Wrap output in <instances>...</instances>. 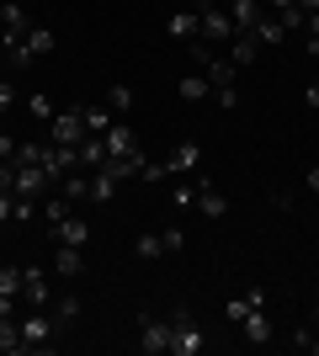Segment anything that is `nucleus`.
<instances>
[{
  "instance_id": "obj_36",
  "label": "nucleus",
  "mask_w": 319,
  "mask_h": 356,
  "mask_svg": "<svg viewBox=\"0 0 319 356\" xmlns=\"http://www.w3.org/2000/svg\"><path fill=\"white\" fill-rule=\"evenodd\" d=\"M245 314H250V298H229V303H224V319H229V325H240Z\"/></svg>"
},
{
  "instance_id": "obj_26",
  "label": "nucleus",
  "mask_w": 319,
  "mask_h": 356,
  "mask_svg": "<svg viewBox=\"0 0 319 356\" xmlns=\"http://www.w3.org/2000/svg\"><path fill=\"white\" fill-rule=\"evenodd\" d=\"M0 351H22V325H16V314L0 319Z\"/></svg>"
},
{
  "instance_id": "obj_7",
  "label": "nucleus",
  "mask_w": 319,
  "mask_h": 356,
  "mask_svg": "<svg viewBox=\"0 0 319 356\" xmlns=\"http://www.w3.org/2000/svg\"><path fill=\"white\" fill-rule=\"evenodd\" d=\"M48 234H54V245H80V250H85V245H91V218L69 213V218H64V223H54Z\"/></svg>"
},
{
  "instance_id": "obj_38",
  "label": "nucleus",
  "mask_w": 319,
  "mask_h": 356,
  "mask_svg": "<svg viewBox=\"0 0 319 356\" xmlns=\"http://www.w3.org/2000/svg\"><path fill=\"white\" fill-rule=\"evenodd\" d=\"M160 239H165V250H181V245H186V234L176 229V223H170V229H160Z\"/></svg>"
},
{
  "instance_id": "obj_21",
  "label": "nucleus",
  "mask_w": 319,
  "mask_h": 356,
  "mask_svg": "<svg viewBox=\"0 0 319 356\" xmlns=\"http://www.w3.org/2000/svg\"><path fill=\"white\" fill-rule=\"evenodd\" d=\"M117 192V176H106V170H91V208H106Z\"/></svg>"
},
{
  "instance_id": "obj_35",
  "label": "nucleus",
  "mask_w": 319,
  "mask_h": 356,
  "mask_svg": "<svg viewBox=\"0 0 319 356\" xmlns=\"http://www.w3.org/2000/svg\"><path fill=\"white\" fill-rule=\"evenodd\" d=\"M80 319V298H59L54 303V325H75Z\"/></svg>"
},
{
  "instance_id": "obj_41",
  "label": "nucleus",
  "mask_w": 319,
  "mask_h": 356,
  "mask_svg": "<svg viewBox=\"0 0 319 356\" xmlns=\"http://www.w3.org/2000/svg\"><path fill=\"white\" fill-rule=\"evenodd\" d=\"M304 186H309V192L319 197V165H309V170H304Z\"/></svg>"
},
{
  "instance_id": "obj_18",
  "label": "nucleus",
  "mask_w": 319,
  "mask_h": 356,
  "mask_svg": "<svg viewBox=\"0 0 319 356\" xmlns=\"http://www.w3.org/2000/svg\"><path fill=\"white\" fill-rule=\"evenodd\" d=\"M229 16H234V27H240V32H250L261 16H266V6H261V0H229Z\"/></svg>"
},
{
  "instance_id": "obj_15",
  "label": "nucleus",
  "mask_w": 319,
  "mask_h": 356,
  "mask_svg": "<svg viewBox=\"0 0 319 356\" xmlns=\"http://www.w3.org/2000/svg\"><path fill=\"white\" fill-rule=\"evenodd\" d=\"M256 59H261V38H256V32H240V38L229 43V64L245 70V64H256Z\"/></svg>"
},
{
  "instance_id": "obj_40",
  "label": "nucleus",
  "mask_w": 319,
  "mask_h": 356,
  "mask_svg": "<svg viewBox=\"0 0 319 356\" xmlns=\"http://www.w3.org/2000/svg\"><path fill=\"white\" fill-rule=\"evenodd\" d=\"M0 160H16V138L11 134H0Z\"/></svg>"
},
{
  "instance_id": "obj_13",
  "label": "nucleus",
  "mask_w": 319,
  "mask_h": 356,
  "mask_svg": "<svg viewBox=\"0 0 319 356\" xmlns=\"http://www.w3.org/2000/svg\"><path fill=\"white\" fill-rule=\"evenodd\" d=\"M197 208H202V218H224V213H229V197L218 192V186H213L208 176L197 181Z\"/></svg>"
},
{
  "instance_id": "obj_17",
  "label": "nucleus",
  "mask_w": 319,
  "mask_h": 356,
  "mask_svg": "<svg viewBox=\"0 0 319 356\" xmlns=\"http://www.w3.org/2000/svg\"><path fill=\"white\" fill-rule=\"evenodd\" d=\"M0 27L11 32V38H27V32H32V22H27V11H22L16 0H0Z\"/></svg>"
},
{
  "instance_id": "obj_5",
  "label": "nucleus",
  "mask_w": 319,
  "mask_h": 356,
  "mask_svg": "<svg viewBox=\"0 0 319 356\" xmlns=\"http://www.w3.org/2000/svg\"><path fill=\"white\" fill-rule=\"evenodd\" d=\"M80 138H85V112H80V106H69V112H54V122H48V144H69V149H80Z\"/></svg>"
},
{
  "instance_id": "obj_28",
  "label": "nucleus",
  "mask_w": 319,
  "mask_h": 356,
  "mask_svg": "<svg viewBox=\"0 0 319 356\" xmlns=\"http://www.w3.org/2000/svg\"><path fill=\"white\" fill-rule=\"evenodd\" d=\"M0 298L22 303V266H0Z\"/></svg>"
},
{
  "instance_id": "obj_33",
  "label": "nucleus",
  "mask_w": 319,
  "mask_h": 356,
  "mask_svg": "<svg viewBox=\"0 0 319 356\" xmlns=\"http://www.w3.org/2000/svg\"><path fill=\"white\" fill-rule=\"evenodd\" d=\"M16 102H22V96H16V80H11V74H0V118H11Z\"/></svg>"
},
{
  "instance_id": "obj_23",
  "label": "nucleus",
  "mask_w": 319,
  "mask_h": 356,
  "mask_svg": "<svg viewBox=\"0 0 319 356\" xmlns=\"http://www.w3.org/2000/svg\"><path fill=\"white\" fill-rule=\"evenodd\" d=\"M250 32H256V38H261V48H266V43H282V38H288V32H282V22H277L272 11L261 16V22H256V27H250Z\"/></svg>"
},
{
  "instance_id": "obj_4",
  "label": "nucleus",
  "mask_w": 319,
  "mask_h": 356,
  "mask_svg": "<svg viewBox=\"0 0 319 356\" xmlns=\"http://www.w3.org/2000/svg\"><path fill=\"white\" fill-rule=\"evenodd\" d=\"M170 319H154V314H138V351L144 356H165L170 351Z\"/></svg>"
},
{
  "instance_id": "obj_29",
  "label": "nucleus",
  "mask_w": 319,
  "mask_h": 356,
  "mask_svg": "<svg viewBox=\"0 0 319 356\" xmlns=\"http://www.w3.org/2000/svg\"><path fill=\"white\" fill-rule=\"evenodd\" d=\"M138 181H149V186H160V181H176V176H170V160H144Z\"/></svg>"
},
{
  "instance_id": "obj_20",
  "label": "nucleus",
  "mask_w": 319,
  "mask_h": 356,
  "mask_svg": "<svg viewBox=\"0 0 319 356\" xmlns=\"http://www.w3.org/2000/svg\"><path fill=\"white\" fill-rule=\"evenodd\" d=\"M59 192H64V197H69V202L80 208V202H91V176H80V170H69V176L59 181Z\"/></svg>"
},
{
  "instance_id": "obj_8",
  "label": "nucleus",
  "mask_w": 319,
  "mask_h": 356,
  "mask_svg": "<svg viewBox=\"0 0 319 356\" xmlns=\"http://www.w3.org/2000/svg\"><path fill=\"white\" fill-rule=\"evenodd\" d=\"M197 27H202V11H197V6H181V11L165 16V32H170V38H181V43H192Z\"/></svg>"
},
{
  "instance_id": "obj_11",
  "label": "nucleus",
  "mask_w": 319,
  "mask_h": 356,
  "mask_svg": "<svg viewBox=\"0 0 319 356\" xmlns=\"http://www.w3.org/2000/svg\"><path fill=\"white\" fill-rule=\"evenodd\" d=\"M101 144H106V154H133V149H144V144H138V134L128 128V122H112V128L101 134Z\"/></svg>"
},
{
  "instance_id": "obj_16",
  "label": "nucleus",
  "mask_w": 319,
  "mask_h": 356,
  "mask_svg": "<svg viewBox=\"0 0 319 356\" xmlns=\"http://www.w3.org/2000/svg\"><path fill=\"white\" fill-rule=\"evenodd\" d=\"M240 325H245V341L250 346H272V319H266V309H250Z\"/></svg>"
},
{
  "instance_id": "obj_19",
  "label": "nucleus",
  "mask_w": 319,
  "mask_h": 356,
  "mask_svg": "<svg viewBox=\"0 0 319 356\" xmlns=\"http://www.w3.org/2000/svg\"><path fill=\"white\" fill-rule=\"evenodd\" d=\"M80 112H85V134H106V128L117 122V112L106 102H91V106H80Z\"/></svg>"
},
{
  "instance_id": "obj_10",
  "label": "nucleus",
  "mask_w": 319,
  "mask_h": 356,
  "mask_svg": "<svg viewBox=\"0 0 319 356\" xmlns=\"http://www.w3.org/2000/svg\"><path fill=\"white\" fill-rule=\"evenodd\" d=\"M80 271H85V250H80V245H59V250H54V277L75 282Z\"/></svg>"
},
{
  "instance_id": "obj_25",
  "label": "nucleus",
  "mask_w": 319,
  "mask_h": 356,
  "mask_svg": "<svg viewBox=\"0 0 319 356\" xmlns=\"http://www.w3.org/2000/svg\"><path fill=\"white\" fill-rule=\"evenodd\" d=\"M202 74H208V86H234V74H240V70H234L229 59H208V70H202Z\"/></svg>"
},
{
  "instance_id": "obj_2",
  "label": "nucleus",
  "mask_w": 319,
  "mask_h": 356,
  "mask_svg": "<svg viewBox=\"0 0 319 356\" xmlns=\"http://www.w3.org/2000/svg\"><path fill=\"white\" fill-rule=\"evenodd\" d=\"M197 11H202V27H197L202 43H234V38H240V27H234L229 6H208V0H202Z\"/></svg>"
},
{
  "instance_id": "obj_39",
  "label": "nucleus",
  "mask_w": 319,
  "mask_h": 356,
  "mask_svg": "<svg viewBox=\"0 0 319 356\" xmlns=\"http://www.w3.org/2000/svg\"><path fill=\"white\" fill-rule=\"evenodd\" d=\"M304 54H309V59H319V32H314V27L304 32Z\"/></svg>"
},
{
  "instance_id": "obj_48",
  "label": "nucleus",
  "mask_w": 319,
  "mask_h": 356,
  "mask_svg": "<svg viewBox=\"0 0 319 356\" xmlns=\"http://www.w3.org/2000/svg\"><path fill=\"white\" fill-rule=\"evenodd\" d=\"M314 218H319V202H314Z\"/></svg>"
},
{
  "instance_id": "obj_24",
  "label": "nucleus",
  "mask_w": 319,
  "mask_h": 356,
  "mask_svg": "<svg viewBox=\"0 0 319 356\" xmlns=\"http://www.w3.org/2000/svg\"><path fill=\"white\" fill-rule=\"evenodd\" d=\"M133 255H138V261H160V255H165V239H160V234H138Z\"/></svg>"
},
{
  "instance_id": "obj_12",
  "label": "nucleus",
  "mask_w": 319,
  "mask_h": 356,
  "mask_svg": "<svg viewBox=\"0 0 319 356\" xmlns=\"http://www.w3.org/2000/svg\"><path fill=\"white\" fill-rule=\"evenodd\" d=\"M69 213H75V202H69V197H64L59 186H54V192H48L43 202H38V218H43L48 229H54V223H64V218H69Z\"/></svg>"
},
{
  "instance_id": "obj_27",
  "label": "nucleus",
  "mask_w": 319,
  "mask_h": 356,
  "mask_svg": "<svg viewBox=\"0 0 319 356\" xmlns=\"http://www.w3.org/2000/svg\"><path fill=\"white\" fill-rule=\"evenodd\" d=\"M27 112H32V122H43V128L54 122V102H48L43 90H32V96H27Z\"/></svg>"
},
{
  "instance_id": "obj_1",
  "label": "nucleus",
  "mask_w": 319,
  "mask_h": 356,
  "mask_svg": "<svg viewBox=\"0 0 319 356\" xmlns=\"http://www.w3.org/2000/svg\"><path fill=\"white\" fill-rule=\"evenodd\" d=\"M16 325H22V351H54V330L59 325H54L48 309H27Z\"/></svg>"
},
{
  "instance_id": "obj_37",
  "label": "nucleus",
  "mask_w": 319,
  "mask_h": 356,
  "mask_svg": "<svg viewBox=\"0 0 319 356\" xmlns=\"http://www.w3.org/2000/svg\"><path fill=\"white\" fill-rule=\"evenodd\" d=\"M213 102L224 106V112H234V106H240V90L234 86H213Z\"/></svg>"
},
{
  "instance_id": "obj_14",
  "label": "nucleus",
  "mask_w": 319,
  "mask_h": 356,
  "mask_svg": "<svg viewBox=\"0 0 319 356\" xmlns=\"http://www.w3.org/2000/svg\"><path fill=\"white\" fill-rule=\"evenodd\" d=\"M75 165H80V170H101V165H106V144H101V134H85V138H80Z\"/></svg>"
},
{
  "instance_id": "obj_30",
  "label": "nucleus",
  "mask_w": 319,
  "mask_h": 356,
  "mask_svg": "<svg viewBox=\"0 0 319 356\" xmlns=\"http://www.w3.org/2000/svg\"><path fill=\"white\" fill-rule=\"evenodd\" d=\"M106 106H112L117 118H122V112H133V90H128V86H106Z\"/></svg>"
},
{
  "instance_id": "obj_32",
  "label": "nucleus",
  "mask_w": 319,
  "mask_h": 356,
  "mask_svg": "<svg viewBox=\"0 0 319 356\" xmlns=\"http://www.w3.org/2000/svg\"><path fill=\"white\" fill-rule=\"evenodd\" d=\"M54 43H59V38H54L48 27H32V32H27V48H32V59H38V54H54Z\"/></svg>"
},
{
  "instance_id": "obj_45",
  "label": "nucleus",
  "mask_w": 319,
  "mask_h": 356,
  "mask_svg": "<svg viewBox=\"0 0 319 356\" xmlns=\"http://www.w3.org/2000/svg\"><path fill=\"white\" fill-rule=\"evenodd\" d=\"M309 351H314V356H319V335H314V346H309Z\"/></svg>"
},
{
  "instance_id": "obj_34",
  "label": "nucleus",
  "mask_w": 319,
  "mask_h": 356,
  "mask_svg": "<svg viewBox=\"0 0 319 356\" xmlns=\"http://www.w3.org/2000/svg\"><path fill=\"white\" fill-rule=\"evenodd\" d=\"M170 197H176V208H192V202H197V181L176 176V186H170Z\"/></svg>"
},
{
  "instance_id": "obj_46",
  "label": "nucleus",
  "mask_w": 319,
  "mask_h": 356,
  "mask_svg": "<svg viewBox=\"0 0 319 356\" xmlns=\"http://www.w3.org/2000/svg\"><path fill=\"white\" fill-rule=\"evenodd\" d=\"M314 319H319V293H314Z\"/></svg>"
},
{
  "instance_id": "obj_6",
  "label": "nucleus",
  "mask_w": 319,
  "mask_h": 356,
  "mask_svg": "<svg viewBox=\"0 0 319 356\" xmlns=\"http://www.w3.org/2000/svg\"><path fill=\"white\" fill-rule=\"evenodd\" d=\"M22 303H27V309H48V303H54L43 266H22Z\"/></svg>"
},
{
  "instance_id": "obj_47",
  "label": "nucleus",
  "mask_w": 319,
  "mask_h": 356,
  "mask_svg": "<svg viewBox=\"0 0 319 356\" xmlns=\"http://www.w3.org/2000/svg\"><path fill=\"white\" fill-rule=\"evenodd\" d=\"M0 48H6V27H0Z\"/></svg>"
},
{
  "instance_id": "obj_31",
  "label": "nucleus",
  "mask_w": 319,
  "mask_h": 356,
  "mask_svg": "<svg viewBox=\"0 0 319 356\" xmlns=\"http://www.w3.org/2000/svg\"><path fill=\"white\" fill-rule=\"evenodd\" d=\"M277 22H282V32H304V6L293 0V6H282V11H272Z\"/></svg>"
},
{
  "instance_id": "obj_43",
  "label": "nucleus",
  "mask_w": 319,
  "mask_h": 356,
  "mask_svg": "<svg viewBox=\"0 0 319 356\" xmlns=\"http://www.w3.org/2000/svg\"><path fill=\"white\" fill-rule=\"evenodd\" d=\"M298 6H304V16H314V11H319V0H298Z\"/></svg>"
},
{
  "instance_id": "obj_44",
  "label": "nucleus",
  "mask_w": 319,
  "mask_h": 356,
  "mask_svg": "<svg viewBox=\"0 0 319 356\" xmlns=\"http://www.w3.org/2000/svg\"><path fill=\"white\" fill-rule=\"evenodd\" d=\"M0 74H11V64H6V54H0Z\"/></svg>"
},
{
  "instance_id": "obj_42",
  "label": "nucleus",
  "mask_w": 319,
  "mask_h": 356,
  "mask_svg": "<svg viewBox=\"0 0 319 356\" xmlns=\"http://www.w3.org/2000/svg\"><path fill=\"white\" fill-rule=\"evenodd\" d=\"M304 102H309V106L319 112V80H309V86H304Z\"/></svg>"
},
{
  "instance_id": "obj_9",
  "label": "nucleus",
  "mask_w": 319,
  "mask_h": 356,
  "mask_svg": "<svg viewBox=\"0 0 319 356\" xmlns=\"http://www.w3.org/2000/svg\"><path fill=\"white\" fill-rule=\"evenodd\" d=\"M165 160H170V176H192V170H197V165H202V144H192V138H181V144H176V149H170V154H165Z\"/></svg>"
},
{
  "instance_id": "obj_22",
  "label": "nucleus",
  "mask_w": 319,
  "mask_h": 356,
  "mask_svg": "<svg viewBox=\"0 0 319 356\" xmlns=\"http://www.w3.org/2000/svg\"><path fill=\"white\" fill-rule=\"evenodd\" d=\"M176 96H181V102H202V96H213L208 74H186V80H176Z\"/></svg>"
},
{
  "instance_id": "obj_3",
  "label": "nucleus",
  "mask_w": 319,
  "mask_h": 356,
  "mask_svg": "<svg viewBox=\"0 0 319 356\" xmlns=\"http://www.w3.org/2000/svg\"><path fill=\"white\" fill-rule=\"evenodd\" d=\"M170 351L165 356H202V330L192 325V309H176L170 314Z\"/></svg>"
}]
</instances>
